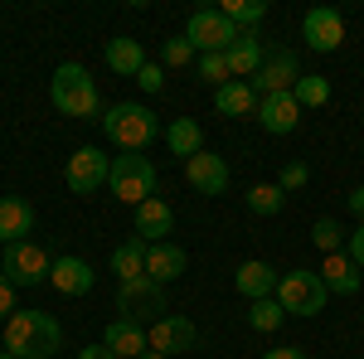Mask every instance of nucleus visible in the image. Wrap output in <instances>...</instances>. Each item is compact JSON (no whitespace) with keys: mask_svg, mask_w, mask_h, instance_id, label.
<instances>
[{"mask_svg":"<svg viewBox=\"0 0 364 359\" xmlns=\"http://www.w3.org/2000/svg\"><path fill=\"white\" fill-rule=\"evenodd\" d=\"M63 345V326L49 311H15L5 321V350L15 359H54Z\"/></svg>","mask_w":364,"mask_h":359,"instance_id":"nucleus-1","label":"nucleus"},{"mask_svg":"<svg viewBox=\"0 0 364 359\" xmlns=\"http://www.w3.org/2000/svg\"><path fill=\"white\" fill-rule=\"evenodd\" d=\"M97 122H102L107 141H112L117 151H127V156H141L151 141L161 136V122H156V112L146 107V102H117Z\"/></svg>","mask_w":364,"mask_h":359,"instance_id":"nucleus-2","label":"nucleus"},{"mask_svg":"<svg viewBox=\"0 0 364 359\" xmlns=\"http://www.w3.org/2000/svg\"><path fill=\"white\" fill-rule=\"evenodd\" d=\"M49 97L63 117H78V122H92L102 112V97H97V83L83 63H58L54 83H49Z\"/></svg>","mask_w":364,"mask_h":359,"instance_id":"nucleus-3","label":"nucleus"},{"mask_svg":"<svg viewBox=\"0 0 364 359\" xmlns=\"http://www.w3.org/2000/svg\"><path fill=\"white\" fill-rule=\"evenodd\" d=\"M117 311H122V321H132V326H156V321H166L170 306H166V286L161 282H151V277H136V282H117Z\"/></svg>","mask_w":364,"mask_h":359,"instance_id":"nucleus-4","label":"nucleus"},{"mask_svg":"<svg viewBox=\"0 0 364 359\" xmlns=\"http://www.w3.org/2000/svg\"><path fill=\"white\" fill-rule=\"evenodd\" d=\"M326 282L321 272H306V267H291V272H282L277 282V301L287 316H321L326 311Z\"/></svg>","mask_w":364,"mask_h":359,"instance_id":"nucleus-5","label":"nucleus"},{"mask_svg":"<svg viewBox=\"0 0 364 359\" xmlns=\"http://www.w3.org/2000/svg\"><path fill=\"white\" fill-rule=\"evenodd\" d=\"M0 272H5L10 286H44L49 272H54V257L39 248L34 238H25V243H10V248L0 252Z\"/></svg>","mask_w":364,"mask_h":359,"instance_id":"nucleus-6","label":"nucleus"},{"mask_svg":"<svg viewBox=\"0 0 364 359\" xmlns=\"http://www.w3.org/2000/svg\"><path fill=\"white\" fill-rule=\"evenodd\" d=\"M107 190L122 199V204H146L156 194V166L146 156H112V175H107Z\"/></svg>","mask_w":364,"mask_h":359,"instance_id":"nucleus-7","label":"nucleus"},{"mask_svg":"<svg viewBox=\"0 0 364 359\" xmlns=\"http://www.w3.org/2000/svg\"><path fill=\"white\" fill-rule=\"evenodd\" d=\"M301 78V58L291 54L287 44H267V54H262V68H257V78H252V92L257 97H272V92H291Z\"/></svg>","mask_w":364,"mask_h":359,"instance_id":"nucleus-8","label":"nucleus"},{"mask_svg":"<svg viewBox=\"0 0 364 359\" xmlns=\"http://www.w3.org/2000/svg\"><path fill=\"white\" fill-rule=\"evenodd\" d=\"M238 34H243V29L233 25L224 10H195L190 25H185V39L195 44L199 54H228V44H233Z\"/></svg>","mask_w":364,"mask_h":359,"instance_id":"nucleus-9","label":"nucleus"},{"mask_svg":"<svg viewBox=\"0 0 364 359\" xmlns=\"http://www.w3.org/2000/svg\"><path fill=\"white\" fill-rule=\"evenodd\" d=\"M107 175H112V156L97 151V146H78L68 156V170H63V180H68L73 194H97L107 185Z\"/></svg>","mask_w":364,"mask_h":359,"instance_id":"nucleus-10","label":"nucleus"},{"mask_svg":"<svg viewBox=\"0 0 364 359\" xmlns=\"http://www.w3.org/2000/svg\"><path fill=\"white\" fill-rule=\"evenodd\" d=\"M301 39H306L316 54H336L340 44H345V15L331 10V5L306 10V20H301Z\"/></svg>","mask_w":364,"mask_h":359,"instance_id":"nucleus-11","label":"nucleus"},{"mask_svg":"<svg viewBox=\"0 0 364 359\" xmlns=\"http://www.w3.org/2000/svg\"><path fill=\"white\" fill-rule=\"evenodd\" d=\"M185 180H190V190H195V194L214 199V194L228 190V161H224V156H214V151L204 146L199 156L185 161Z\"/></svg>","mask_w":364,"mask_h":359,"instance_id":"nucleus-12","label":"nucleus"},{"mask_svg":"<svg viewBox=\"0 0 364 359\" xmlns=\"http://www.w3.org/2000/svg\"><path fill=\"white\" fill-rule=\"evenodd\" d=\"M146 340H151V350H161V355H185V350H195V321L190 316H166V321H156L151 331H146Z\"/></svg>","mask_w":364,"mask_h":359,"instance_id":"nucleus-13","label":"nucleus"},{"mask_svg":"<svg viewBox=\"0 0 364 359\" xmlns=\"http://www.w3.org/2000/svg\"><path fill=\"white\" fill-rule=\"evenodd\" d=\"M257 122H262V132H272V136H291V132L301 127V107H296L291 92H272V97H257Z\"/></svg>","mask_w":364,"mask_h":359,"instance_id":"nucleus-14","label":"nucleus"},{"mask_svg":"<svg viewBox=\"0 0 364 359\" xmlns=\"http://www.w3.org/2000/svg\"><path fill=\"white\" fill-rule=\"evenodd\" d=\"M262 54H267V44L257 39V29H243L233 44H228V73L238 78V83H252L257 78V68H262Z\"/></svg>","mask_w":364,"mask_h":359,"instance_id":"nucleus-15","label":"nucleus"},{"mask_svg":"<svg viewBox=\"0 0 364 359\" xmlns=\"http://www.w3.org/2000/svg\"><path fill=\"white\" fill-rule=\"evenodd\" d=\"M132 233L136 238H146V243H166V233H175V209H170L166 199H146V204H136V223H132Z\"/></svg>","mask_w":364,"mask_h":359,"instance_id":"nucleus-16","label":"nucleus"},{"mask_svg":"<svg viewBox=\"0 0 364 359\" xmlns=\"http://www.w3.org/2000/svg\"><path fill=\"white\" fill-rule=\"evenodd\" d=\"M29 233H34V204L20 199V194H5L0 199V243L10 248V243H25Z\"/></svg>","mask_w":364,"mask_h":359,"instance_id":"nucleus-17","label":"nucleus"},{"mask_svg":"<svg viewBox=\"0 0 364 359\" xmlns=\"http://www.w3.org/2000/svg\"><path fill=\"white\" fill-rule=\"evenodd\" d=\"M277 282H282V272L272 267V262H243V267L233 272V286H238V296H248V301L277 296Z\"/></svg>","mask_w":364,"mask_h":359,"instance_id":"nucleus-18","label":"nucleus"},{"mask_svg":"<svg viewBox=\"0 0 364 359\" xmlns=\"http://www.w3.org/2000/svg\"><path fill=\"white\" fill-rule=\"evenodd\" d=\"M49 282H54V291H63V296H87V291H92V282H97V272L87 267L83 257H54Z\"/></svg>","mask_w":364,"mask_h":359,"instance_id":"nucleus-19","label":"nucleus"},{"mask_svg":"<svg viewBox=\"0 0 364 359\" xmlns=\"http://www.w3.org/2000/svg\"><path fill=\"white\" fill-rule=\"evenodd\" d=\"M102 345H107L117 359H141L146 350H151V340H146V326H132V321H122V316H117L112 326L102 331Z\"/></svg>","mask_w":364,"mask_h":359,"instance_id":"nucleus-20","label":"nucleus"},{"mask_svg":"<svg viewBox=\"0 0 364 359\" xmlns=\"http://www.w3.org/2000/svg\"><path fill=\"white\" fill-rule=\"evenodd\" d=\"M146 63H151V58H146V49H141V39H132V34L107 39V68H112L117 78H136Z\"/></svg>","mask_w":364,"mask_h":359,"instance_id":"nucleus-21","label":"nucleus"},{"mask_svg":"<svg viewBox=\"0 0 364 359\" xmlns=\"http://www.w3.org/2000/svg\"><path fill=\"white\" fill-rule=\"evenodd\" d=\"M185 267H190V257H185V248H175V243H151V252H146V277L151 282H175V277H185Z\"/></svg>","mask_w":364,"mask_h":359,"instance_id":"nucleus-22","label":"nucleus"},{"mask_svg":"<svg viewBox=\"0 0 364 359\" xmlns=\"http://www.w3.org/2000/svg\"><path fill=\"white\" fill-rule=\"evenodd\" d=\"M321 282H326L331 296H355L360 291V267L350 262V252H331L326 267H321Z\"/></svg>","mask_w":364,"mask_h":359,"instance_id":"nucleus-23","label":"nucleus"},{"mask_svg":"<svg viewBox=\"0 0 364 359\" xmlns=\"http://www.w3.org/2000/svg\"><path fill=\"white\" fill-rule=\"evenodd\" d=\"M146 252H151V243L146 238H127V243H117L112 248V272L117 282H136V277H146Z\"/></svg>","mask_w":364,"mask_h":359,"instance_id":"nucleus-24","label":"nucleus"},{"mask_svg":"<svg viewBox=\"0 0 364 359\" xmlns=\"http://www.w3.org/2000/svg\"><path fill=\"white\" fill-rule=\"evenodd\" d=\"M214 107H219V117H257V92H252V83H224L214 87Z\"/></svg>","mask_w":364,"mask_h":359,"instance_id":"nucleus-25","label":"nucleus"},{"mask_svg":"<svg viewBox=\"0 0 364 359\" xmlns=\"http://www.w3.org/2000/svg\"><path fill=\"white\" fill-rule=\"evenodd\" d=\"M166 146H170V156L190 161V156L204 151V127H199L195 117H175V122H170V132H166Z\"/></svg>","mask_w":364,"mask_h":359,"instance_id":"nucleus-26","label":"nucleus"},{"mask_svg":"<svg viewBox=\"0 0 364 359\" xmlns=\"http://www.w3.org/2000/svg\"><path fill=\"white\" fill-rule=\"evenodd\" d=\"M287 321V311H282V301L277 296H262V301H248V331H257V335H272Z\"/></svg>","mask_w":364,"mask_h":359,"instance_id":"nucleus-27","label":"nucleus"},{"mask_svg":"<svg viewBox=\"0 0 364 359\" xmlns=\"http://www.w3.org/2000/svg\"><path fill=\"white\" fill-rule=\"evenodd\" d=\"M291 97H296V107H301V112H306V107H326V102H331V83H326L321 73H301L296 87H291Z\"/></svg>","mask_w":364,"mask_h":359,"instance_id":"nucleus-28","label":"nucleus"},{"mask_svg":"<svg viewBox=\"0 0 364 359\" xmlns=\"http://www.w3.org/2000/svg\"><path fill=\"white\" fill-rule=\"evenodd\" d=\"M282 204H287V194H282L277 180H272V185H252V190H248V214H257V219L282 214Z\"/></svg>","mask_w":364,"mask_h":359,"instance_id":"nucleus-29","label":"nucleus"},{"mask_svg":"<svg viewBox=\"0 0 364 359\" xmlns=\"http://www.w3.org/2000/svg\"><path fill=\"white\" fill-rule=\"evenodd\" d=\"M219 10H224L238 29H257L262 20H267V0H224Z\"/></svg>","mask_w":364,"mask_h":359,"instance_id":"nucleus-30","label":"nucleus"},{"mask_svg":"<svg viewBox=\"0 0 364 359\" xmlns=\"http://www.w3.org/2000/svg\"><path fill=\"white\" fill-rule=\"evenodd\" d=\"M195 54L199 49L185 34H180V39H166V44H161V68H185V63H195Z\"/></svg>","mask_w":364,"mask_h":359,"instance_id":"nucleus-31","label":"nucleus"},{"mask_svg":"<svg viewBox=\"0 0 364 359\" xmlns=\"http://www.w3.org/2000/svg\"><path fill=\"white\" fill-rule=\"evenodd\" d=\"M311 243L331 257V252H340V243H345V228H340L336 219H316V228H311Z\"/></svg>","mask_w":364,"mask_h":359,"instance_id":"nucleus-32","label":"nucleus"},{"mask_svg":"<svg viewBox=\"0 0 364 359\" xmlns=\"http://www.w3.org/2000/svg\"><path fill=\"white\" fill-rule=\"evenodd\" d=\"M199 78H204V83H214V87L233 83V73H228V58H224V54H199Z\"/></svg>","mask_w":364,"mask_h":359,"instance_id":"nucleus-33","label":"nucleus"},{"mask_svg":"<svg viewBox=\"0 0 364 359\" xmlns=\"http://www.w3.org/2000/svg\"><path fill=\"white\" fill-rule=\"evenodd\" d=\"M311 180V166L306 161H291V166H282V175H277V185H282V194H291V190H301Z\"/></svg>","mask_w":364,"mask_h":359,"instance_id":"nucleus-34","label":"nucleus"},{"mask_svg":"<svg viewBox=\"0 0 364 359\" xmlns=\"http://www.w3.org/2000/svg\"><path fill=\"white\" fill-rule=\"evenodd\" d=\"M136 83L146 87V92H161V87H166V68H161V63H146L136 73Z\"/></svg>","mask_w":364,"mask_h":359,"instance_id":"nucleus-35","label":"nucleus"},{"mask_svg":"<svg viewBox=\"0 0 364 359\" xmlns=\"http://www.w3.org/2000/svg\"><path fill=\"white\" fill-rule=\"evenodd\" d=\"M345 252H350V262H355V267L364 272V223L355 228V233H350V238H345Z\"/></svg>","mask_w":364,"mask_h":359,"instance_id":"nucleus-36","label":"nucleus"},{"mask_svg":"<svg viewBox=\"0 0 364 359\" xmlns=\"http://www.w3.org/2000/svg\"><path fill=\"white\" fill-rule=\"evenodd\" d=\"M15 311H20V306H15V286H10V282H5V272H0V321H10Z\"/></svg>","mask_w":364,"mask_h":359,"instance_id":"nucleus-37","label":"nucleus"},{"mask_svg":"<svg viewBox=\"0 0 364 359\" xmlns=\"http://www.w3.org/2000/svg\"><path fill=\"white\" fill-rule=\"evenodd\" d=\"M262 359H306L301 345H277V350H262Z\"/></svg>","mask_w":364,"mask_h":359,"instance_id":"nucleus-38","label":"nucleus"},{"mask_svg":"<svg viewBox=\"0 0 364 359\" xmlns=\"http://www.w3.org/2000/svg\"><path fill=\"white\" fill-rule=\"evenodd\" d=\"M78 359H117V355H112V350H107V345H87V350H83V355H78Z\"/></svg>","mask_w":364,"mask_h":359,"instance_id":"nucleus-39","label":"nucleus"},{"mask_svg":"<svg viewBox=\"0 0 364 359\" xmlns=\"http://www.w3.org/2000/svg\"><path fill=\"white\" fill-rule=\"evenodd\" d=\"M350 209H355V219L364 223V185H360V190H350Z\"/></svg>","mask_w":364,"mask_h":359,"instance_id":"nucleus-40","label":"nucleus"},{"mask_svg":"<svg viewBox=\"0 0 364 359\" xmlns=\"http://www.w3.org/2000/svg\"><path fill=\"white\" fill-rule=\"evenodd\" d=\"M141 359H166V355H161V350H146V355H141Z\"/></svg>","mask_w":364,"mask_h":359,"instance_id":"nucleus-41","label":"nucleus"},{"mask_svg":"<svg viewBox=\"0 0 364 359\" xmlns=\"http://www.w3.org/2000/svg\"><path fill=\"white\" fill-rule=\"evenodd\" d=\"M0 359H15V355H10V350H0Z\"/></svg>","mask_w":364,"mask_h":359,"instance_id":"nucleus-42","label":"nucleus"}]
</instances>
